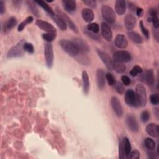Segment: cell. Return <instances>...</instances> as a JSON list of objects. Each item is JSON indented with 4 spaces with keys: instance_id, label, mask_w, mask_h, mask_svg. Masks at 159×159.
Instances as JSON below:
<instances>
[{
    "instance_id": "cell-1",
    "label": "cell",
    "mask_w": 159,
    "mask_h": 159,
    "mask_svg": "<svg viewBox=\"0 0 159 159\" xmlns=\"http://www.w3.org/2000/svg\"><path fill=\"white\" fill-rule=\"evenodd\" d=\"M59 45L63 51L71 57H76L80 53L72 41L66 39H61L59 41Z\"/></svg>"
},
{
    "instance_id": "cell-2",
    "label": "cell",
    "mask_w": 159,
    "mask_h": 159,
    "mask_svg": "<svg viewBox=\"0 0 159 159\" xmlns=\"http://www.w3.org/2000/svg\"><path fill=\"white\" fill-rule=\"evenodd\" d=\"M25 42L24 40L19 41L16 45L12 47L7 53V57L9 58L20 57L24 55V44Z\"/></svg>"
},
{
    "instance_id": "cell-3",
    "label": "cell",
    "mask_w": 159,
    "mask_h": 159,
    "mask_svg": "<svg viewBox=\"0 0 159 159\" xmlns=\"http://www.w3.org/2000/svg\"><path fill=\"white\" fill-rule=\"evenodd\" d=\"M135 96L138 105L145 107L147 104V93L144 86L142 84H137L135 87Z\"/></svg>"
},
{
    "instance_id": "cell-4",
    "label": "cell",
    "mask_w": 159,
    "mask_h": 159,
    "mask_svg": "<svg viewBox=\"0 0 159 159\" xmlns=\"http://www.w3.org/2000/svg\"><path fill=\"white\" fill-rule=\"evenodd\" d=\"M101 14L103 19L109 24H112L116 20V14L111 7L107 5L101 6Z\"/></svg>"
},
{
    "instance_id": "cell-5",
    "label": "cell",
    "mask_w": 159,
    "mask_h": 159,
    "mask_svg": "<svg viewBox=\"0 0 159 159\" xmlns=\"http://www.w3.org/2000/svg\"><path fill=\"white\" fill-rule=\"evenodd\" d=\"M44 57L46 65L48 68H52L53 64V46L50 43H46L44 46Z\"/></svg>"
},
{
    "instance_id": "cell-6",
    "label": "cell",
    "mask_w": 159,
    "mask_h": 159,
    "mask_svg": "<svg viewBox=\"0 0 159 159\" xmlns=\"http://www.w3.org/2000/svg\"><path fill=\"white\" fill-rule=\"evenodd\" d=\"M131 55L129 52L125 50H119L116 52L112 56L114 61L120 63H127L131 60Z\"/></svg>"
},
{
    "instance_id": "cell-7",
    "label": "cell",
    "mask_w": 159,
    "mask_h": 159,
    "mask_svg": "<svg viewBox=\"0 0 159 159\" xmlns=\"http://www.w3.org/2000/svg\"><path fill=\"white\" fill-rule=\"evenodd\" d=\"M97 53L102 61L104 63L106 68L110 71L113 70L114 61L111 59V58L108 55V54L99 49H97Z\"/></svg>"
},
{
    "instance_id": "cell-8",
    "label": "cell",
    "mask_w": 159,
    "mask_h": 159,
    "mask_svg": "<svg viewBox=\"0 0 159 159\" xmlns=\"http://www.w3.org/2000/svg\"><path fill=\"white\" fill-rule=\"evenodd\" d=\"M57 14L63 20V22L66 24V25H68L74 32L75 33L78 32V30L76 25L66 14H65L64 12L61 11L60 9H57Z\"/></svg>"
},
{
    "instance_id": "cell-9",
    "label": "cell",
    "mask_w": 159,
    "mask_h": 159,
    "mask_svg": "<svg viewBox=\"0 0 159 159\" xmlns=\"http://www.w3.org/2000/svg\"><path fill=\"white\" fill-rule=\"evenodd\" d=\"M111 105L117 117H121L123 115V109L119 99L116 96H112L111 99Z\"/></svg>"
},
{
    "instance_id": "cell-10",
    "label": "cell",
    "mask_w": 159,
    "mask_h": 159,
    "mask_svg": "<svg viewBox=\"0 0 159 159\" xmlns=\"http://www.w3.org/2000/svg\"><path fill=\"white\" fill-rule=\"evenodd\" d=\"M125 103L131 107H137L138 104L136 99V96L135 92L131 89H128L125 94Z\"/></svg>"
},
{
    "instance_id": "cell-11",
    "label": "cell",
    "mask_w": 159,
    "mask_h": 159,
    "mask_svg": "<svg viewBox=\"0 0 159 159\" xmlns=\"http://www.w3.org/2000/svg\"><path fill=\"white\" fill-rule=\"evenodd\" d=\"M72 42L75 45L80 53L83 54L89 51V47L88 45L83 39L80 38H74Z\"/></svg>"
},
{
    "instance_id": "cell-12",
    "label": "cell",
    "mask_w": 159,
    "mask_h": 159,
    "mask_svg": "<svg viewBox=\"0 0 159 159\" xmlns=\"http://www.w3.org/2000/svg\"><path fill=\"white\" fill-rule=\"evenodd\" d=\"M96 83L98 88L100 90H102L105 87L106 83V77L105 73L102 69L98 68L96 72Z\"/></svg>"
},
{
    "instance_id": "cell-13",
    "label": "cell",
    "mask_w": 159,
    "mask_h": 159,
    "mask_svg": "<svg viewBox=\"0 0 159 159\" xmlns=\"http://www.w3.org/2000/svg\"><path fill=\"white\" fill-rule=\"evenodd\" d=\"M35 24L37 27L40 29L46 31L47 32H51V33H56L57 30L50 23L42 20L41 19H37L35 21Z\"/></svg>"
},
{
    "instance_id": "cell-14",
    "label": "cell",
    "mask_w": 159,
    "mask_h": 159,
    "mask_svg": "<svg viewBox=\"0 0 159 159\" xmlns=\"http://www.w3.org/2000/svg\"><path fill=\"white\" fill-rule=\"evenodd\" d=\"M141 80L145 83H147L148 86H152L155 83V77L154 73L152 69L147 70L144 74L142 75Z\"/></svg>"
},
{
    "instance_id": "cell-15",
    "label": "cell",
    "mask_w": 159,
    "mask_h": 159,
    "mask_svg": "<svg viewBox=\"0 0 159 159\" xmlns=\"http://www.w3.org/2000/svg\"><path fill=\"white\" fill-rule=\"evenodd\" d=\"M101 34L104 39L108 42H110L112 39V33L110 26L106 22L101 23Z\"/></svg>"
},
{
    "instance_id": "cell-16",
    "label": "cell",
    "mask_w": 159,
    "mask_h": 159,
    "mask_svg": "<svg viewBox=\"0 0 159 159\" xmlns=\"http://www.w3.org/2000/svg\"><path fill=\"white\" fill-rule=\"evenodd\" d=\"M126 124L128 128L133 132H137L139 130V125L135 119V117L129 114L126 117Z\"/></svg>"
},
{
    "instance_id": "cell-17",
    "label": "cell",
    "mask_w": 159,
    "mask_h": 159,
    "mask_svg": "<svg viewBox=\"0 0 159 159\" xmlns=\"http://www.w3.org/2000/svg\"><path fill=\"white\" fill-rule=\"evenodd\" d=\"M114 45L119 48H125L128 45L127 40L123 34H117L114 39Z\"/></svg>"
},
{
    "instance_id": "cell-18",
    "label": "cell",
    "mask_w": 159,
    "mask_h": 159,
    "mask_svg": "<svg viewBox=\"0 0 159 159\" xmlns=\"http://www.w3.org/2000/svg\"><path fill=\"white\" fill-rule=\"evenodd\" d=\"M147 133L152 137H157L159 134V127L155 123H150L146 126Z\"/></svg>"
},
{
    "instance_id": "cell-19",
    "label": "cell",
    "mask_w": 159,
    "mask_h": 159,
    "mask_svg": "<svg viewBox=\"0 0 159 159\" xmlns=\"http://www.w3.org/2000/svg\"><path fill=\"white\" fill-rule=\"evenodd\" d=\"M125 22V26L126 29L130 31L132 30L135 26L137 20L136 18L132 14H127L124 19Z\"/></svg>"
},
{
    "instance_id": "cell-20",
    "label": "cell",
    "mask_w": 159,
    "mask_h": 159,
    "mask_svg": "<svg viewBox=\"0 0 159 159\" xmlns=\"http://www.w3.org/2000/svg\"><path fill=\"white\" fill-rule=\"evenodd\" d=\"M62 4L64 9L68 12H73L76 9V3L74 0H63Z\"/></svg>"
},
{
    "instance_id": "cell-21",
    "label": "cell",
    "mask_w": 159,
    "mask_h": 159,
    "mask_svg": "<svg viewBox=\"0 0 159 159\" xmlns=\"http://www.w3.org/2000/svg\"><path fill=\"white\" fill-rule=\"evenodd\" d=\"M82 17L86 22H91L94 18V14L93 11L89 8H84L81 11Z\"/></svg>"
},
{
    "instance_id": "cell-22",
    "label": "cell",
    "mask_w": 159,
    "mask_h": 159,
    "mask_svg": "<svg viewBox=\"0 0 159 159\" xmlns=\"http://www.w3.org/2000/svg\"><path fill=\"white\" fill-rule=\"evenodd\" d=\"M115 10L117 14L123 15L126 10V2L124 0H117L115 2Z\"/></svg>"
},
{
    "instance_id": "cell-23",
    "label": "cell",
    "mask_w": 159,
    "mask_h": 159,
    "mask_svg": "<svg viewBox=\"0 0 159 159\" xmlns=\"http://www.w3.org/2000/svg\"><path fill=\"white\" fill-rule=\"evenodd\" d=\"M82 81H83V89L85 94H88L89 90V81L88 73L86 71L82 72Z\"/></svg>"
},
{
    "instance_id": "cell-24",
    "label": "cell",
    "mask_w": 159,
    "mask_h": 159,
    "mask_svg": "<svg viewBox=\"0 0 159 159\" xmlns=\"http://www.w3.org/2000/svg\"><path fill=\"white\" fill-rule=\"evenodd\" d=\"M127 34H128L129 37L132 42H134L136 43H138V44H140V43H143V40L142 37L137 32H134V31H129L127 33Z\"/></svg>"
},
{
    "instance_id": "cell-25",
    "label": "cell",
    "mask_w": 159,
    "mask_h": 159,
    "mask_svg": "<svg viewBox=\"0 0 159 159\" xmlns=\"http://www.w3.org/2000/svg\"><path fill=\"white\" fill-rule=\"evenodd\" d=\"M51 18L53 19V20L56 23L57 26L62 30H66L67 29V25L66 24L63 22V20L57 15V14H53L50 16Z\"/></svg>"
},
{
    "instance_id": "cell-26",
    "label": "cell",
    "mask_w": 159,
    "mask_h": 159,
    "mask_svg": "<svg viewBox=\"0 0 159 159\" xmlns=\"http://www.w3.org/2000/svg\"><path fill=\"white\" fill-rule=\"evenodd\" d=\"M35 2L36 4L39 5L42 8H43L49 14L50 16L55 14V12H53L52 8L49 5H48V4L46 2L43 1H35Z\"/></svg>"
},
{
    "instance_id": "cell-27",
    "label": "cell",
    "mask_w": 159,
    "mask_h": 159,
    "mask_svg": "<svg viewBox=\"0 0 159 159\" xmlns=\"http://www.w3.org/2000/svg\"><path fill=\"white\" fill-rule=\"evenodd\" d=\"M17 24V20L16 17H11L7 22L4 23V29L5 31L11 30V29L14 28Z\"/></svg>"
},
{
    "instance_id": "cell-28",
    "label": "cell",
    "mask_w": 159,
    "mask_h": 159,
    "mask_svg": "<svg viewBox=\"0 0 159 159\" xmlns=\"http://www.w3.org/2000/svg\"><path fill=\"white\" fill-rule=\"evenodd\" d=\"M122 143H123V146H124V152H125V154L127 157H129L130 153L131 152V145H130V142L129 141V140L128 139L127 137H123L122 139Z\"/></svg>"
},
{
    "instance_id": "cell-29",
    "label": "cell",
    "mask_w": 159,
    "mask_h": 159,
    "mask_svg": "<svg viewBox=\"0 0 159 159\" xmlns=\"http://www.w3.org/2000/svg\"><path fill=\"white\" fill-rule=\"evenodd\" d=\"M27 6L29 7V10L36 16H39L40 12L37 9V7L36 6V3L34 1H28L27 2Z\"/></svg>"
},
{
    "instance_id": "cell-30",
    "label": "cell",
    "mask_w": 159,
    "mask_h": 159,
    "mask_svg": "<svg viewBox=\"0 0 159 159\" xmlns=\"http://www.w3.org/2000/svg\"><path fill=\"white\" fill-rule=\"evenodd\" d=\"M144 145L148 150H153L155 148V142L150 137H147L144 140Z\"/></svg>"
},
{
    "instance_id": "cell-31",
    "label": "cell",
    "mask_w": 159,
    "mask_h": 159,
    "mask_svg": "<svg viewBox=\"0 0 159 159\" xmlns=\"http://www.w3.org/2000/svg\"><path fill=\"white\" fill-rule=\"evenodd\" d=\"M125 68H126V66L124 65V63H120V62L114 61V68H113V70H114L116 73H124L125 71Z\"/></svg>"
},
{
    "instance_id": "cell-32",
    "label": "cell",
    "mask_w": 159,
    "mask_h": 159,
    "mask_svg": "<svg viewBox=\"0 0 159 159\" xmlns=\"http://www.w3.org/2000/svg\"><path fill=\"white\" fill-rule=\"evenodd\" d=\"M34 19L32 16H29L27 17L23 22H22L19 25H18V27H17V30L19 32H21L24 29V27L27 25V24H30L32 22Z\"/></svg>"
},
{
    "instance_id": "cell-33",
    "label": "cell",
    "mask_w": 159,
    "mask_h": 159,
    "mask_svg": "<svg viewBox=\"0 0 159 159\" xmlns=\"http://www.w3.org/2000/svg\"><path fill=\"white\" fill-rule=\"evenodd\" d=\"M42 38L48 43L52 42L56 38V33H51V32H47L44 33L42 35Z\"/></svg>"
},
{
    "instance_id": "cell-34",
    "label": "cell",
    "mask_w": 159,
    "mask_h": 159,
    "mask_svg": "<svg viewBox=\"0 0 159 159\" xmlns=\"http://www.w3.org/2000/svg\"><path fill=\"white\" fill-rule=\"evenodd\" d=\"M87 30L92 32L94 34H98L99 31V25L96 23V22H93V23H89L88 25H87Z\"/></svg>"
},
{
    "instance_id": "cell-35",
    "label": "cell",
    "mask_w": 159,
    "mask_h": 159,
    "mask_svg": "<svg viewBox=\"0 0 159 159\" xmlns=\"http://www.w3.org/2000/svg\"><path fill=\"white\" fill-rule=\"evenodd\" d=\"M114 86V88L117 93H119L120 94H123L124 93L125 88H124V84L122 83H120L119 81L116 82Z\"/></svg>"
},
{
    "instance_id": "cell-36",
    "label": "cell",
    "mask_w": 159,
    "mask_h": 159,
    "mask_svg": "<svg viewBox=\"0 0 159 159\" xmlns=\"http://www.w3.org/2000/svg\"><path fill=\"white\" fill-rule=\"evenodd\" d=\"M119 158L121 159L126 158L122 139H120L119 142Z\"/></svg>"
},
{
    "instance_id": "cell-37",
    "label": "cell",
    "mask_w": 159,
    "mask_h": 159,
    "mask_svg": "<svg viewBox=\"0 0 159 159\" xmlns=\"http://www.w3.org/2000/svg\"><path fill=\"white\" fill-rule=\"evenodd\" d=\"M142 72H143V70L140 66H139V65H135L130 70V74L132 76L134 77V76H136L137 74L142 73Z\"/></svg>"
},
{
    "instance_id": "cell-38",
    "label": "cell",
    "mask_w": 159,
    "mask_h": 159,
    "mask_svg": "<svg viewBox=\"0 0 159 159\" xmlns=\"http://www.w3.org/2000/svg\"><path fill=\"white\" fill-rule=\"evenodd\" d=\"M105 77L107 81V83L109 86H114L115 83H116V80H115V78L113 76V75L110 73H107L105 75Z\"/></svg>"
},
{
    "instance_id": "cell-39",
    "label": "cell",
    "mask_w": 159,
    "mask_h": 159,
    "mask_svg": "<svg viewBox=\"0 0 159 159\" xmlns=\"http://www.w3.org/2000/svg\"><path fill=\"white\" fill-rule=\"evenodd\" d=\"M140 29L142 30V32L143 33V34L144 35L145 37L147 39H148L149 37H150V35H149V32L148 30V29L145 27V26L144 25L143 22L141 20L140 22Z\"/></svg>"
},
{
    "instance_id": "cell-40",
    "label": "cell",
    "mask_w": 159,
    "mask_h": 159,
    "mask_svg": "<svg viewBox=\"0 0 159 159\" xmlns=\"http://www.w3.org/2000/svg\"><path fill=\"white\" fill-rule=\"evenodd\" d=\"M85 30H84V33L89 37L91 38L92 39L96 40H98L100 39V37L97 34H94L92 32H90L89 30H88L87 29H84Z\"/></svg>"
},
{
    "instance_id": "cell-41",
    "label": "cell",
    "mask_w": 159,
    "mask_h": 159,
    "mask_svg": "<svg viewBox=\"0 0 159 159\" xmlns=\"http://www.w3.org/2000/svg\"><path fill=\"white\" fill-rule=\"evenodd\" d=\"M150 119V113L147 111H143L140 114V119L143 122H147Z\"/></svg>"
},
{
    "instance_id": "cell-42",
    "label": "cell",
    "mask_w": 159,
    "mask_h": 159,
    "mask_svg": "<svg viewBox=\"0 0 159 159\" xmlns=\"http://www.w3.org/2000/svg\"><path fill=\"white\" fill-rule=\"evenodd\" d=\"M24 50L27 52H28L29 53H33L34 52V46L32 45V43H27L25 42L24 46Z\"/></svg>"
},
{
    "instance_id": "cell-43",
    "label": "cell",
    "mask_w": 159,
    "mask_h": 159,
    "mask_svg": "<svg viewBox=\"0 0 159 159\" xmlns=\"http://www.w3.org/2000/svg\"><path fill=\"white\" fill-rule=\"evenodd\" d=\"M150 102L153 105H157L158 104L159 102V97L157 94H153L150 97Z\"/></svg>"
},
{
    "instance_id": "cell-44",
    "label": "cell",
    "mask_w": 159,
    "mask_h": 159,
    "mask_svg": "<svg viewBox=\"0 0 159 159\" xmlns=\"http://www.w3.org/2000/svg\"><path fill=\"white\" fill-rule=\"evenodd\" d=\"M151 18V22L153 24V27L155 29H158V26H159V21H158V15L157 16H153L150 17Z\"/></svg>"
},
{
    "instance_id": "cell-45",
    "label": "cell",
    "mask_w": 159,
    "mask_h": 159,
    "mask_svg": "<svg viewBox=\"0 0 159 159\" xmlns=\"http://www.w3.org/2000/svg\"><path fill=\"white\" fill-rule=\"evenodd\" d=\"M130 159H139L140 158V152L137 150H134L132 152H130L129 156Z\"/></svg>"
},
{
    "instance_id": "cell-46",
    "label": "cell",
    "mask_w": 159,
    "mask_h": 159,
    "mask_svg": "<svg viewBox=\"0 0 159 159\" xmlns=\"http://www.w3.org/2000/svg\"><path fill=\"white\" fill-rule=\"evenodd\" d=\"M83 2L88 6L91 8H95L96 7V1L94 0H83Z\"/></svg>"
},
{
    "instance_id": "cell-47",
    "label": "cell",
    "mask_w": 159,
    "mask_h": 159,
    "mask_svg": "<svg viewBox=\"0 0 159 159\" xmlns=\"http://www.w3.org/2000/svg\"><path fill=\"white\" fill-rule=\"evenodd\" d=\"M121 80H122V84H124V85H125V86H129V85L130 84L131 80H130V78L128 77V76H126V75H123V76H122Z\"/></svg>"
},
{
    "instance_id": "cell-48",
    "label": "cell",
    "mask_w": 159,
    "mask_h": 159,
    "mask_svg": "<svg viewBox=\"0 0 159 159\" xmlns=\"http://www.w3.org/2000/svg\"><path fill=\"white\" fill-rule=\"evenodd\" d=\"M6 11V7L3 1H0V14H3Z\"/></svg>"
},
{
    "instance_id": "cell-49",
    "label": "cell",
    "mask_w": 159,
    "mask_h": 159,
    "mask_svg": "<svg viewBox=\"0 0 159 159\" xmlns=\"http://www.w3.org/2000/svg\"><path fill=\"white\" fill-rule=\"evenodd\" d=\"M147 155H148V157L150 158H157L156 153L153 152V150H150L149 152H147Z\"/></svg>"
},
{
    "instance_id": "cell-50",
    "label": "cell",
    "mask_w": 159,
    "mask_h": 159,
    "mask_svg": "<svg viewBox=\"0 0 159 159\" xmlns=\"http://www.w3.org/2000/svg\"><path fill=\"white\" fill-rule=\"evenodd\" d=\"M128 7H129V9L130 11H136V9H137V7H135V6L133 4V3H132V2H128Z\"/></svg>"
},
{
    "instance_id": "cell-51",
    "label": "cell",
    "mask_w": 159,
    "mask_h": 159,
    "mask_svg": "<svg viewBox=\"0 0 159 159\" xmlns=\"http://www.w3.org/2000/svg\"><path fill=\"white\" fill-rule=\"evenodd\" d=\"M135 11H136V14L137 15V16L141 17L143 15V9H142L140 7H137Z\"/></svg>"
},
{
    "instance_id": "cell-52",
    "label": "cell",
    "mask_w": 159,
    "mask_h": 159,
    "mask_svg": "<svg viewBox=\"0 0 159 159\" xmlns=\"http://www.w3.org/2000/svg\"><path fill=\"white\" fill-rule=\"evenodd\" d=\"M158 34H159V33H158V29H155V30L153 31V36L157 42L159 41V35Z\"/></svg>"
}]
</instances>
